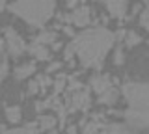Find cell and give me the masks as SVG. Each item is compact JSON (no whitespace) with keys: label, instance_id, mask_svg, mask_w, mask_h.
Segmentation results:
<instances>
[{"label":"cell","instance_id":"15","mask_svg":"<svg viewBox=\"0 0 149 134\" xmlns=\"http://www.w3.org/2000/svg\"><path fill=\"white\" fill-rule=\"evenodd\" d=\"M0 134H36V127H19V128H11V131H6L2 128Z\"/></svg>","mask_w":149,"mask_h":134},{"label":"cell","instance_id":"12","mask_svg":"<svg viewBox=\"0 0 149 134\" xmlns=\"http://www.w3.org/2000/svg\"><path fill=\"white\" fill-rule=\"evenodd\" d=\"M54 41H56V34L54 32H49V30L39 32L37 37H36V43H41V45H50V43H54Z\"/></svg>","mask_w":149,"mask_h":134},{"label":"cell","instance_id":"23","mask_svg":"<svg viewBox=\"0 0 149 134\" xmlns=\"http://www.w3.org/2000/svg\"><path fill=\"white\" fill-rule=\"evenodd\" d=\"M4 58V41H2V37H0V60Z\"/></svg>","mask_w":149,"mask_h":134},{"label":"cell","instance_id":"24","mask_svg":"<svg viewBox=\"0 0 149 134\" xmlns=\"http://www.w3.org/2000/svg\"><path fill=\"white\" fill-rule=\"evenodd\" d=\"M4 8H6V0H0V11H2Z\"/></svg>","mask_w":149,"mask_h":134},{"label":"cell","instance_id":"26","mask_svg":"<svg viewBox=\"0 0 149 134\" xmlns=\"http://www.w3.org/2000/svg\"><path fill=\"white\" fill-rule=\"evenodd\" d=\"M143 2H146V4H149V0H143Z\"/></svg>","mask_w":149,"mask_h":134},{"label":"cell","instance_id":"3","mask_svg":"<svg viewBox=\"0 0 149 134\" xmlns=\"http://www.w3.org/2000/svg\"><path fill=\"white\" fill-rule=\"evenodd\" d=\"M56 8L54 0H15L9 6V11L19 15L32 26H43L52 17Z\"/></svg>","mask_w":149,"mask_h":134},{"label":"cell","instance_id":"20","mask_svg":"<svg viewBox=\"0 0 149 134\" xmlns=\"http://www.w3.org/2000/svg\"><path fill=\"white\" fill-rule=\"evenodd\" d=\"M37 91H39V82L32 80L30 84H28V95H34V93H37Z\"/></svg>","mask_w":149,"mask_h":134},{"label":"cell","instance_id":"5","mask_svg":"<svg viewBox=\"0 0 149 134\" xmlns=\"http://www.w3.org/2000/svg\"><path fill=\"white\" fill-rule=\"evenodd\" d=\"M4 37H6V47H8V50H9L11 56L19 58L21 54H24L26 45H24V41H22V37L13 28H6V30H4Z\"/></svg>","mask_w":149,"mask_h":134},{"label":"cell","instance_id":"22","mask_svg":"<svg viewBox=\"0 0 149 134\" xmlns=\"http://www.w3.org/2000/svg\"><path fill=\"white\" fill-rule=\"evenodd\" d=\"M56 69H60V63H58V62H56V63H50L49 69H47V75H50L52 71H56Z\"/></svg>","mask_w":149,"mask_h":134},{"label":"cell","instance_id":"25","mask_svg":"<svg viewBox=\"0 0 149 134\" xmlns=\"http://www.w3.org/2000/svg\"><path fill=\"white\" fill-rule=\"evenodd\" d=\"M67 4H69V6H71V8H73V6H77V0H69V2H67Z\"/></svg>","mask_w":149,"mask_h":134},{"label":"cell","instance_id":"16","mask_svg":"<svg viewBox=\"0 0 149 134\" xmlns=\"http://www.w3.org/2000/svg\"><path fill=\"white\" fill-rule=\"evenodd\" d=\"M140 24L143 26L147 32H149V4H147V8L142 11V15H140Z\"/></svg>","mask_w":149,"mask_h":134},{"label":"cell","instance_id":"18","mask_svg":"<svg viewBox=\"0 0 149 134\" xmlns=\"http://www.w3.org/2000/svg\"><path fill=\"white\" fill-rule=\"evenodd\" d=\"M99 127H101V125L97 123V121H91V123H88L86 127H84V132H82V134H95Z\"/></svg>","mask_w":149,"mask_h":134},{"label":"cell","instance_id":"13","mask_svg":"<svg viewBox=\"0 0 149 134\" xmlns=\"http://www.w3.org/2000/svg\"><path fill=\"white\" fill-rule=\"evenodd\" d=\"M140 41H142V37L136 34L134 30H129V32H125V45L127 47H136V45H140Z\"/></svg>","mask_w":149,"mask_h":134},{"label":"cell","instance_id":"19","mask_svg":"<svg viewBox=\"0 0 149 134\" xmlns=\"http://www.w3.org/2000/svg\"><path fill=\"white\" fill-rule=\"evenodd\" d=\"M8 69H9L8 60H6V58H2V62H0V82H2L4 78L8 76Z\"/></svg>","mask_w":149,"mask_h":134},{"label":"cell","instance_id":"14","mask_svg":"<svg viewBox=\"0 0 149 134\" xmlns=\"http://www.w3.org/2000/svg\"><path fill=\"white\" fill-rule=\"evenodd\" d=\"M56 125V119L52 115H41L39 117V128L41 131H50V128H54Z\"/></svg>","mask_w":149,"mask_h":134},{"label":"cell","instance_id":"6","mask_svg":"<svg viewBox=\"0 0 149 134\" xmlns=\"http://www.w3.org/2000/svg\"><path fill=\"white\" fill-rule=\"evenodd\" d=\"M104 6L112 17H118L119 19V17H123L127 13L129 4H127V0H104Z\"/></svg>","mask_w":149,"mask_h":134},{"label":"cell","instance_id":"17","mask_svg":"<svg viewBox=\"0 0 149 134\" xmlns=\"http://www.w3.org/2000/svg\"><path fill=\"white\" fill-rule=\"evenodd\" d=\"M65 80H67V78H65V75H60V76H58V80L54 82V95H58L60 91L63 90V86H65Z\"/></svg>","mask_w":149,"mask_h":134},{"label":"cell","instance_id":"1","mask_svg":"<svg viewBox=\"0 0 149 134\" xmlns=\"http://www.w3.org/2000/svg\"><path fill=\"white\" fill-rule=\"evenodd\" d=\"M114 39L116 35L110 30L91 28L74 35V39L71 41V47L77 52V56L84 67L101 69L106 54L110 52L112 45H114Z\"/></svg>","mask_w":149,"mask_h":134},{"label":"cell","instance_id":"4","mask_svg":"<svg viewBox=\"0 0 149 134\" xmlns=\"http://www.w3.org/2000/svg\"><path fill=\"white\" fill-rule=\"evenodd\" d=\"M90 86H91V90L97 93L101 104H108V106L116 104L119 93H118V90L114 87L112 80L106 75H93L91 80H90Z\"/></svg>","mask_w":149,"mask_h":134},{"label":"cell","instance_id":"2","mask_svg":"<svg viewBox=\"0 0 149 134\" xmlns=\"http://www.w3.org/2000/svg\"><path fill=\"white\" fill-rule=\"evenodd\" d=\"M127 101L125 119L132 128H149V82H129L123 86Z\"/></svg>","mask_w":149,"mask_h":134},{"label":"cell","instance_id":"11","mask_svg":"<svg viewBox=\"0 0 149 134\" xmlns=\"http://www.w3.org/2000/svg\"><path fill=\"white\" fill-rule=\"evenodd\" d=\"M21 117H22V112L19 106H8L6 108V119L9 123H19Z\"/></svg>","mask_w":149,"mask_h":134},{"label":"cell","instance_id":"21","mask_svg":"<svg viewBox=\"0 0 149 134\" xmlns=\"http://www.w3.org/2000/svg\"><path fill=\"white\" fill-rule=\"evenodd\" d=\"M114 63H116V65H121V63H123V52H121V50H118V52H116Z\"/></svg>","mask_w":149,"mask_h":134},{"label":"cell","instance_id":"8","mask_svg":"<svg viewBox=\"0 0 149 134\" xmlns=\"http://www.w3.org/2000/svg\"><path fill=\"white\" fill-rule=\"evenodd\" d=\"M101 134H138L136 128H132L130 125H119V123H110L106 127H102Z\"/></svg>","mask_w":149,"mask_h":134},{"label":"cell","instance_id":"9","mask_svg":"<svg viewBox=\"0 0 149 134\" xmlns=\"http://www.w3.org/2000/svg\"><path fill=\"white\" fill-rule=\"evenodd\" d=\"M28 52H30V54H32V56H34L36 60H45V62H47V60L50 58V52L45 49V45L36 43V41L30 45V47H28Z\"/></svg>","mask_w":149,"mask_h":134},{"label":"cell","instance_id":"10","mask_svg":"<svg viewBox=\"0 0 149 134\" xmlns=\"http://www.w3.org/2000/svg\"><path fill=\"white\" fill-rule=\"evenodd\" d=\"M34 71H36V63L34 62H26V63H22V65H19L15 69V78L17 80H22V78L30 76Z\"/></svg>","mask_w":149,"mask_h":134},{"label":"cell","instance_id":"7","mask_svg":"<svg viewBox=\"0 0 149 134\" xmlns=\"http://www.w3.org/2000/svg\"><path fill=\"white\" fill-rule=\"evenodd\" d=\"M71 22L74 26H80V28H84V26L90 22V8H74V11L71 13Z\"/></svg>","mask_w":149,"mask_h":134}]
</instances>
